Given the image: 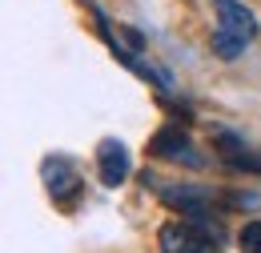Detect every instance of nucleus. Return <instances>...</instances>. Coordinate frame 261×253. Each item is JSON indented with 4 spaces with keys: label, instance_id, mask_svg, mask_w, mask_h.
Instances as JSON below:
<instances>
[{
    "label": "nucleus",
    "instance_id": "3",
    "mask_svg": "<svg viewBox=\"0 0 261 253\" xmlns=\"http://www.w3.org/2000/svg\"><path fill=\"white\" fill-rule=\"evenodd\" d=\"M161 253H217L221 249V225L213 217H181L165 221L157 233Z\"/></svg>",
    "mask_w": 261,
    "mask_h": 253
},
{
    "label": "nucleus",
    "instance_id": "4",
    "mask_svg": "<svg viewBox=\"0 0 261 253\" xmlns=\"http://www.w3.org/2000/svg\"><path fill=\"white\" fill-rule=\"evenodd\" d=\"M149 153L161 157V161H173V165H185V169H201V165H205V157L197 153V145H193V137H189L185 129H177V125L157 129L153 141H149Z\"/></svg>",
    "mask_w": 261,
    "mask_h": 253
},
{
    "label": "nucleus",
    "instance_id": "8",
    "mask_svg": "<svg viewBox=\"0 0 261 253\" xmlns=\"http://www.w3.org/2000/svg\"><path fill=\"white\" fill-rule=\"evenodd\" d=\"M237 249H241V253H261V221L241 225V233H237Z\"/></svg>",
    "mask_w": 261,
    "mask_h": 253
},
{
    "label": "nucleus",
    "instance_id": "7",
    "mask_svg": "<svg viewBox=\"0 0 261 253\" xmlns=\"http://www.w3.org/2000/svg\"><path fill=\"white\" fill-rule=\"evenodd\" d=\"M213 141H217V157L225 161L229 169H237V173H261V153L253 145H245L233 133H217Z\"/></svg>",
    "mask_w": 261,
    "mask_h": 253
},
{
    "label": "nucleus",
    "instance_id": "6",
    "mask_svg": "<svg viewBox=\"0 0 261 253\" xmlns=\"http://www.w3.org/2000/svg\"><path fill=\"white\" fill-rule=\"evenodd\" d=\"M44 189L53 193V201H61V205H68V201L81 193V177H76V169H72L68 157H48L44 161Z\"/></svg>",
    "mask_w": 261,
    "mask_h": 253
},
{
    "label": "nucleus",
    "instance_id": "1",
    "mask_svg": "<svg viewBox=\"0 0 261 253\" xmlns=\"http://www.w3.org/2000/svg\"><path fill=\"white\" fill-rule=\"evenodd\" d=\"M161 201L169 209H181L185 217H213L225 213L229 205H261L257 193H229V189H213V185H165L161 189Z\"/></svg>",
    "mask_w": 261,
    "mask_h": 253
},
{
    "label": "nucleus",
    "instance_id": "2",
    "mask_svg": "<svg viewBox=\"0 0 261 253\" xmlns=\"http://www.w3.org/2000/svg\"><path fill=\"white\" fill-rule=\"evenodd\" d=\"M213 16H217L213 53L221 61H237L245 53V44L257 36V16L249 12L245 0H213Z\"/></svg>",
    "mask_w": 261,
    "mask_h": 253
},
{
    "label": "nucleus",
    "instance_id": "5",
    "mask_svg": "<svg viewBox=\"0 0 261 253\" xmlns=\"http://www.w3.org/2000/svg\"><path fill=\"white\" fill-rule=\"evenodd\" d=\"M129 149H125V141H117V137H109V141H100L97 145V173L100 181L109 185V189H117V185H125L129 181Z\"/></svg>",
    "mask_w": 261,
    "mask_h": 253
}]
</instances>
